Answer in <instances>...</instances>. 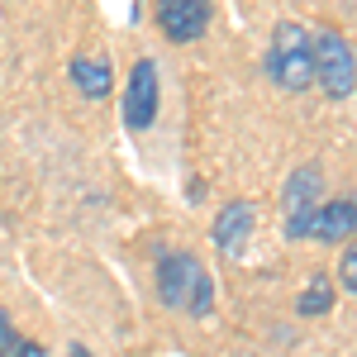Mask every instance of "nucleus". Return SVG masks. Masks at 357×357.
I'll return each mask as SVG.
<instances>
[{
    "mask_svg": "<svg viewBox=\"0 0 357 357\" xmlns=\"http://www.w3.org/2000/svg\"><path fill=\"white\" fill-rule=\"evenodd\" d=\"M267 77L281 91L301 96L314 86V57H310V29L296 20H281L272 29V48H267Z\"/></svg>",
    "mask_w": 357,
    "mask_h": 357,
    "instance_id": "f257e3e1",
    "label": "nucleus"
},
{
    "mask_svg": "<svg viewBox=\"0 0 357 357\" xmlns=\"http://www.w3.org/2000/svg\"><path fill=\"white\" fill-rule=\"evenodd\" d=\"M310 57H314V82L324 86L329 100H353L357 91V57L348 33L338 29H314L310 38Z\"/></svg>",
    "mask_w": 357,
    "mask_h": 357,
    "instance_id": "f03ea898",
    "label": "nucleus"
},
{
    "mask_svg": "<svg viewBox=\"0 0 357 357\" xmlns=\"http://www.w3.org/2000/svg\"><path fill=\"white\" fill-rule=\"evenodd\" d=\"M158 96H162V86H158V62L153 57H138L134 62V77H129V91H124V124L143 134L153 119H158Z\"/></svg>",
    "mask_w": 357,
    "mask_h": 357,
    "instance_id": "7ed1b4c3",
    "label": "nucleus"
},
{
    "mask_svg": "<svg viewBox=\"0 0 357 357\" xmlns=\"http://www.w3.org/2000/svg\"><path fill=\"white\" fill-rule=\"evenodd\" d=\"M215 5L210 0H158V29H162L172 43H191L210 29Z\"/></svg>",
    "mask_w": 357,
    "mask_h": 357,
    "instance_id": "20e7f679",
    "label": "nucleus"
},
{
    "mask_svg": "<svg viewBox=\"0 0 357 357\" xmlns=\"http://www.w3.org/2000/svg\"><path fill=\"white\" fill-rule=\"evenodd\" d=\"M195 276H200V262L191 252H162V262H158V296H162L167 310H181L191 301Z\"/></svg>",
    "mask_w": 357,
    "mask_h": 357,
    "instance_id": "39448f33",
    "label": "nucleus"
},
{
    "mask_svg": "<svg viewBox=\"0 0 357 357\" xmlns=\"http://www.w3.org/2000/svg\"><path fill=\"white\" fill-rule=\"evenodd\" d=\"M252 224H257L252 200H229V205L220 210V220H215V248H220L224 257H243Z\"/></svg>",
    "mask_w": 357,
    "mask_h": 357,
    "instance_id": "423d86ee",
    "label": "nucleus"
},
{
    "mask_svg": "<svg viewBox=\"0 0 357 357\" xmlns=\"http://www.w3.org/2000/svg\"><path fill=\"white\" fill-rule=\"evenodd\" d=\"M353 224H357L353 195H338V200H329L324 210H314L310 238H319V243H348V238H353Z\"/></svg>",
    "mask_w": 357,
    "mask_h": 357,
    "instance_id": "0eeeda50",
    "label": "nucleus"
},
{
    "mask_svg": "<svg viewBox=\"0 0 357 357\" xmlns=\"http://www.w3.org/2000/svg\"><path fill=\"white\" fill-rule=\"evenodd\" d=\"M72 82H77V91H82L86 100H105L114 91V67L105 62V57H72Z\"/></svg>",
    "mask_w": 357,
    "mask_h": 357,
    "instance_id": "6e6552de",
    "label": "nucleus"
},
{
    "mask_svg": "<svg viewBox=\"0 0 357 357\" xmlns=\"http://www.w3.org/2000/svg\"><path fill=\"white\" fill-rule=\"evenodd\" d=\"M319 191H324V172L310 162V167H296L291 172V181H286V191H281V200H286V215H296V210H319L314 200H319Z\"/></svg>",
    "mask_w": 357,
    "mask_h": 357,
    "instance_id": "1a4fd4ad",
    "label": "nucleus"
},
{
    "mask_svg": "<svg viewBox=\"0 0 357 357\" xmlns=\"http://www.w3.org/2000/svg\"><path fill=\"white\" fill-rule=\"evenodd\" d=\"M329 305H333V281H329V276H314L310 291L296 301V310H301V314H324Z\"/></svg>",
    "mask_w": 357,
    "mask_h": 357,
    "instance_id": "9d476101",
    "label": "nucleus"
},
{
    "mask_svg": "<svg viewBox=\"0 0 357 357\" xmlns=\"http://www.w3.org/2000/svg\"><path fill=\"white\" fill-rule=\"evenodd\" d=\"M186 310H191V314H210V310H215V281H210V272H205V267H200V276H195Z\"/></svg>",
    "mask_w": 357,
    "mask_h": 357,
    "instance_id": "9b49d317",
    "label": "nucleus"
},
{
    "mask_svg": "<svg viewBox=\"0 0 357 357\" xmlns=\"http://www.w3.org/2000/svg\"><path fill=\"white\" fill-rule=\"evenodd\" d=\"M338 291H343V296H353V291H357V252H353V248H343V262H338Z\"/></svg>",
    "mask_w": 357,
    "mask_h": 357,
    "instance_id": "f8f14e48",
    "label": "nucleus"
},
{
    "mask_svg": "<svg viewBox=\"0 0 357 357\" xmlns=\"http://www.w3.org/2000/svg\"><path fill=\"white\" fill-rule=\"evenodd\" d=\"M310 229H314V210H296V215L286 220V234H291V238H310Z\"/></svg>",
    "mask_w": 357,
    "mask_h": 357,
    "instance_id": "ddd939ff",
    "label": "nucleus"
}]
</instances>
